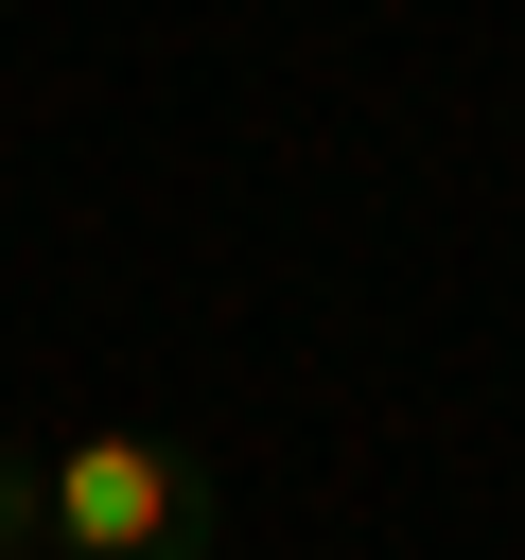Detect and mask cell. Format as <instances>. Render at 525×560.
<instances>
[{
  "instance_id": "obj_1",
  "label": "cell",
  "mask_w": 525,
  "mask_h": 560,
  "mask_svg": "<svg viewBox=\"0 0 525 560\" xmlns=\"http://www.w3.org/2000/svg\"><path fill=\"white\" fill-rule=\"evenodd\" d=\"M35 490H52V560H210V472L140 420H70Z\"/></svg>"
},
{
  "instance_id": "obj_2",
  "label": "cell",
  "mask_w": 525,
  "mask_h": 560,
  "mask_svg": "<svg viewBox=\"0 0 525 560\" xmlns=\"http://www.w3.org/2000/svg\"><path fill=\"white\" fill-rule=\"evenodd\" d=\"M0 560H52V490H35L18 438H0Z\"/></svg>"
}]
</instances>
